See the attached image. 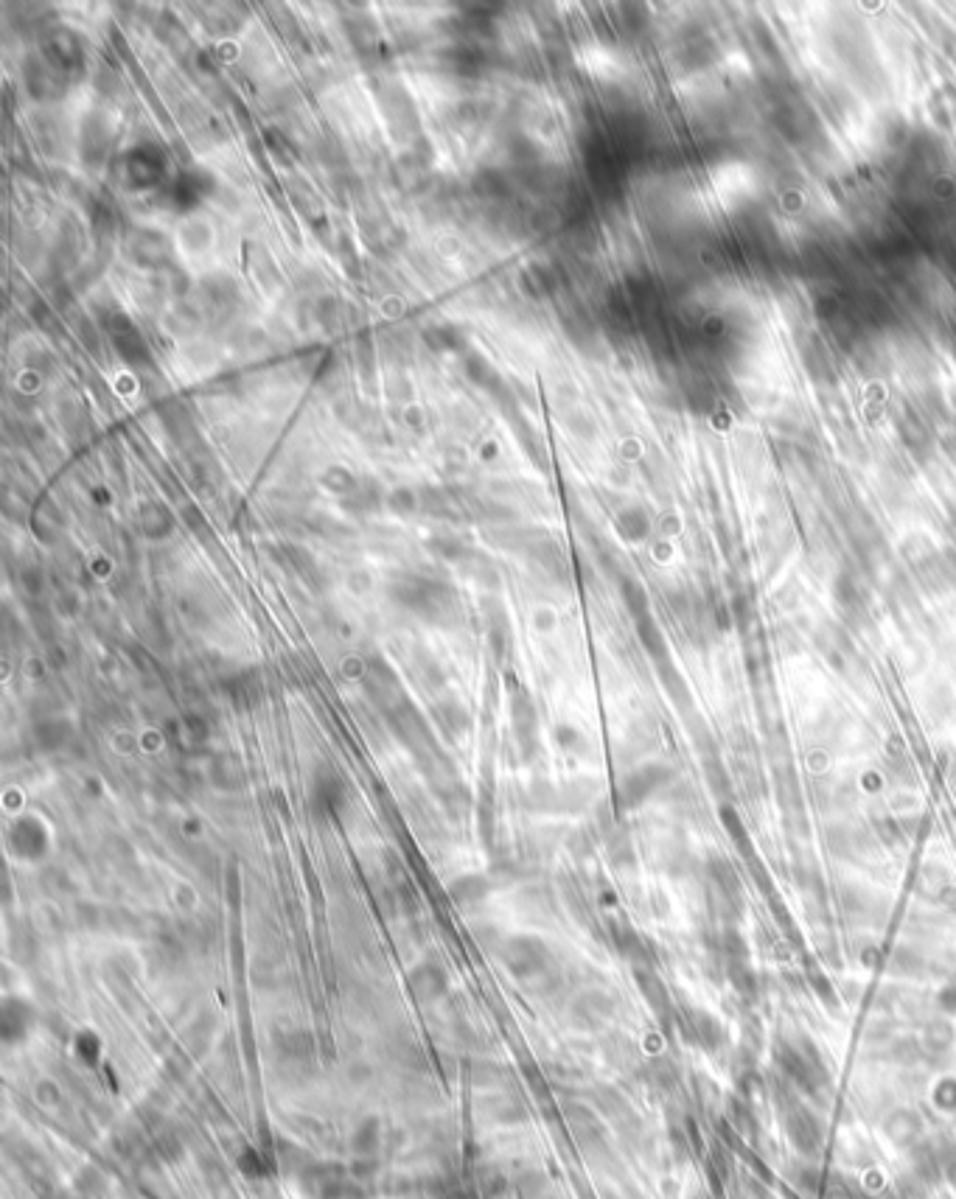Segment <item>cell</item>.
<instances>
[{
  "label": "cell",
  "instance_id": "8",
  "mask_svg": "<svg viewBox=\"0 0 956 1199\" xmlns=\"http://www.w3.org/2000/svg\"><path fill=\"white\" fill-rule=\"evenodd\" d=\"M889 1129H892V1138H895V1141H906V1138H914V1135L920 1132V1118L914 1113L900 1110V1113H895V1118L889 1121Z\"/></svg>",
  "mask_w": 956,
  "mask_h": 1199
},
{
  "label": "cell",
  "instance_id": "5",
  "mask_svg": "<svg viewBox=\"0 0 956 1199\" xmlns=\"http://www.w3.org/2000/svg\"><path fill=\"white\" fill-rule=\"evenodd\" d=\"M343 799L345 785L343 779L334 774V771H323V774L312 782L309 805H312V813H317V816H331V813H337V810L343 807Z\"/></svg>",
  "mask_w": 956,
  "mask_h": 1199
},
{
  "label": "cell",
  "instance_id": "10",
  "mask_svg": "<svg viewBox=\"0 0 956 1199\" xmlns=\"http://www.w3.org/2000/svg\"><path fill=\"white\" fill-rule=\"evenodd\" d=\"M640 981H643V992L648 1001L654 1006H668V992L662 987V981H657L654 975H643Z\"/></svg>",
  "mask_w": 956,
  "mask_h": 1199
},
{
  "label": "cell",
  "instance_id": "4",
  "mask_svg": "<svg viewBox=\"0 0 956 1199\" xmlns=\"http://www.w3.org/2000/svg\"><path fill=\"white\" fill-rule=\"evenodd\" d=\"M785 1129H788L791 1143H794L800 1152H805V1155H814L816 1149H819V1143H822V1124H819L808 1110H802V1107H794V1110L788 1113Z\"/></svg>",
  "mask_w": 956,
  "mask_h": 1199
},
{
  "label": "cell",
  "instance_id": "7",
  "mask_svg": "<svg viewBox=\"0 0 956 1199\" xmlns=\"http://www.w3.org/2000/svg\"><path fill=\"white\" fill-rule=\"evenodd\" d=\"M37 740H40V746L45 748V751H57V748H62L65 743H68V737H71V723L62 718H45L37 723Z\"/></svg>",
  "mask_w": 956,
  "mask_h": 1199
},
{
  "label": "cell",
  "instance_id": "6",
  "mask_svg": "<svg viewBox=\"0 0 956 1199\" xmlns=\"http://www.w3.org/2000/svg\"><path fill=\"white\" fill-rule=\"evenodd\" d=\"M9 844H12V849L20 858L34 861V858L43 855V849H48V835H45V827L40 821L23 819L9 835Z\"/></svg>",
  "mask_w": 956,
  "mask_h": 1199
},
{
  "label": "cell",
  "instance_id": "11",
  "mask_svg": "<svg viewBox=\"0 0 956 1199\" xmlns=\"http://www.w3.org/2000/svg\"><path fill=\"white\" fill-rule=\"evenodd\" d=\"M940 1006L942 1012H951V1015H956V984H951V987H945L940 992Z\"/></svg>",
  "mask_w": 956,
  "mask_h": 1199
},
{
  "label": "cell",
  "instance_id": "2",
  "mask_svg": "<svg viewBox=\"0 0 956 1199\" xmlns=\"http://www.w3.org/2000/svg\"><path fill=\"white\" fill-rule=\"evenodd\" d=\"M671 779V771L662 765H643L634 774L626 776V782L620 785V805L637 807L643 805L651 793H657L665 782Z\"/></svg>",
  "mask_w": 956,
  "mask_h": 1199
},
{
  "label": "cell",
  "instance_id": "9",
  "mask_svg": "<svg viewBox=\"0 0 956 1199\" xmlns=\"http://www.w3.org/2000/svg\"><path fill=\"white\" fill-rule=\"evenodd\" d=\"M926 1040H928V1048H934V1051H948L951 1043H954V1031H951L948 1023H931Z\"/></svg>",
  "mask_w": 956,
  "mask_h": 1199
},
{
  "label": "cell",
  "instance_id": "3",
  "mask_svg": "<svg viewBox=\"0 0 956 1199\" xmlns=\"http://www.w3.org/2000/svg\"><path fill=\"white\" fill-rule=\"evenodd\" d=\"M682 1023V1037H687L693 1045H699L704 1051H713L724 1043V1029L718 1026V1020L701 1009H687L685 1015L679 1017Z\"/></svg>",
  "mask_w": 956,
  "mask_h": 1199
},
{
  "label": "cell",
  "instance_id": "1",
  "mask_svg": "<svg viewBox=\"0 0 956 1199\" xmlns=\"http://www.w3.org/2000/svg\"><path fill=\"white\" fill-rule=\"evenodd\" d=\"M777 1065L788 1076V1082L802 1087L805 1093H819V1087L828 1085L825 1062L819 1057L814 1043H808V1040H785V1043H780Z\"/></svg>",
  "mask_w": 956,
  "mask_h": 1199
}]
</instances>
